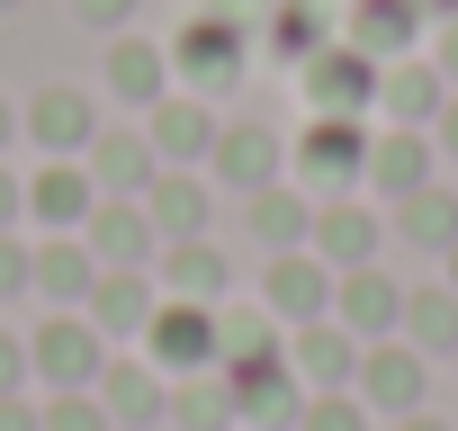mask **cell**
<instances>
[{
  "label": "cell",
  "instance_id": "6da1fadb",
  "mask_svg": "<svg viewBox=\"0 0 458 431\" xmlns=\"http://www.w3.org/2000/svg\"><path fill=\"white\" fill-rule=\"evenodd\" d=\"M28 368L46 377V395H72V386H99L108 342L90 333V315H46V324L28 333Z\"/></svg>",
  "mask_w": 458,
  "mask_h": 431
},
{
  "label": "cell",
  "instance_id": "7a4b0ae2",
  "mask_svg": "<svg viewBox=\"0 0 458 431\" xmlns=\"http://www.w3.org/2000/svg\"><path fill=\"white\" fill-rule=\"evenodd\" d=\"M81 243H90V261H99V270H153V261H162V234H153L144 198H90Z\"/></svg>",
  "mask_w": 458,
  "mask_h": 431
},
{
  "label": "cell",
  "instance_id": "3957f363",
  "mask_svg": "<svg viewBox=\"0 0 458 431\" xmlns=\"http://www.w3.org/2000/svg\"><path fill=\"white\" fill-rule=\"evenodd\" d=\"M225 386H234V422H252V431H297V413H306V377L288 368V351L225 368Z\"/></svg>",
  "mask_w": 458,
  "mask_h": 431
},
{
  "label": "cell",
  "instance_id": "277c9868",
  "mask_svg": "<svg viewBox=\"0 0 458 431\" xmlns=\"http://www.w3.org/2000/svg\"><path fill=\"white\" fill-rule=\"evenodd\" d=\"M333 324H342V333H360V342H386V333H404V288H395L377 261L333 270Z\"/></svg>",
  "mask_w": 458,
  "mask_h": 431
},
{
  "label": "cell",
  "instance_id": "5b68a950",
  "mask_svg": "<svg viewBox=\"0 0 458 431\" xmlns=\"http://www.w3.org/2000/svg\"><path fill=\"white\" fill-rule=\"evenodd\" d=\"M351 386H360V404H369V413H386V422H395V413H422L431 368H422V351H413V342H369Z\"/></svg>",
  "mask_w": 458,
  "mask_h": 431
},
{
  "label": "cell",
  "instance_id": "8992f818",
  "mask_svg": "<svg viewBox=\"0 0 458 431\" xmlns=\"http://www.w3.org/2000/svg\"><path fill=\"white\" fill-rule=\"evenodd\" d=\"M144 351L153 368H216V306H189V297H162L153 324H144Z\"/></svg>",
  "mask_w": 458,
  "mask_h": 431
},
{
  "label": "cell",
  "instance_id": "52a82bcc",
  "mask_svg": "<svg viewBox=\"0 0 458 431\" xmlns=\"http://www.w3.org/2000/svg\"><path fill=\"white\" fill-rule=\"evenodd\" d=\"M306 99H315V117H360L377 99V63L360 46H324V55H306Z\"/></svg>",
  "mask_w": 458,
  "mask_h": 431
},
{
  "label": "cell",
  "instance_id": "ba28073f",
  "mask_svg": "<svg viewBox=\"0 0 458 431\" xmlns=\"http://www.w3.org/2000/svg\"><path fill=\"white\" fill-rule=\"evenodd\" d=\"M369 171V135H360V117H315L306 135H297V180H315V189H351Z\"/></svg>",
  "mask_w": 458,
  "mask_h": 431
},
{
  "label": "cell",
  "instance_id": "9c48e42d",
  "mask_svg": "<svg viewBox=\"0 0 458 431\" xmlns=\"http://www.w3.org/2000/svg\"><path fill=\"white\" fill-rule=\"evenodd\" d=\"M81 171H90L99 198H144L153 171H162V153H153V135H126V126L108 135V126H99V135L81 144Z\"/></svg>",
  "mask_w": 458,
  "mask_h": 431
},
{
  "label": "cell",
  "instance_id": "30bf717a",
  "mask_svg": "<svg viewBox=\"0 0 458 431\" xmlns=\"http://www.w3.org/2000/svg\"><path fill=\"white\" fill-rule=\"evenodd\" d=\"M153 279L144 270H99L90 279V297H81V315H90V333L99 342H144V324H153Z\"/></svg>",
  "mask_w": 458,
  "mask_h": 431
},
{
  "label": "cell",
  "instance_id": "8fae6325",
  "mask_svg": "<svg viewBox=\"0 0 458 431\" xmlns=\"http://www.w3.org/2000/svg\"><path fill=\"white\" fill-rule=\"evenodd\" d=\"M288 368L306 377V395H342V386L360 377V333H342L333 315H315V324H297V342H288Z\"/></svg>",
  "mask_w": 458,
  "mask_h": 431
},
{
  "label": "cell",
  "instance_id": "7c38bea8",
  "mask_svg": "<svg viewBox=\"0 0 458 431\" xmlns=\"http://www.w3.org/2000/svg\"><path fill=\"white\" fill-rule=\"evenodd\" d=\"M261 306L288 315V324H315V315H333V270H324L315 252H270V270H261Z\"/></svg>",
  "mask_w": 458,
  "mask_h": 431
},
{
  "label": "cell",
  "instance_id": "4fadbf2b",
  "mask_svg": "<svg viewBox=\"0 0 458 431\" xmlns=\"http://www.w3.org/2000/svg\"><path fill=\"white\" fill-rule=\"evenodd\" d=\"M243 19H225V10H207V19H189L180 37H171V63L189 72V81H234L243 72Z\"/></svg>",
  "mask_w": 458,
  "mask_h": 431
},
{
  "label": "cell",
  "instance_id": "5bb4252c",
  "mask_svg": "<svg viewBox=\"0 0 458 431\" xmlns=\"http://www.w3.org/2000/svg\"><path fill=\"white\" fill-rule=\"evenodd\" d=\"M19 126H28V135H37L55 162H72V153L99 135V108H90V90L55 81V90H37V99H28V117H19Z\"/></svg>",
  "mask_w": 458,
  "mask_h": 431
},
{
  "label": "cell",
  "instance_id": "9a60e30c",
  "mask_svg": "<svg viewBox=\"0 0 458 431\" xmlns=\"http://www.w3.org/2000/svg\"><path fill=\"white\" fill-rule=\"evenodd\" d=\"M90 279H99L90 243H81V234H46V243H37V270H28V297H46L55 315H72V306L90 297Z\"/></svg>",
  "mask_w": 458,
  "mask_h": 431
},
{
  "label": "cell",
  "instance_id": "2e32d148",
  "mask_svg": "<svg viewBox=\"0 0 458 431\" xmlns=\"http://www.w3.org/2000/svg\"><path fill=\"white\" fill-rule=\"evenodd\" d=\"M207 162H216V180H225V189H243V198H252V189H270V180L288 171V144H279L270 126H225Z\"/></svg>",
  "mask_w": 458,
  "mask_h": 431
},
{
  "label": "cell",
  "instance_id": "e0dca14e",
  "mask_svg": "<svg viewBox=\"0 0 458 431\" xmlns=\"http://www.w3.org/2000/svg\"><path fill=\"white\" fill-rule=\"evenodd\" d=\"M377 234H386V225H377L369 207H351V198H324L306 243H315V261H324V270H360V261H377Z\"/></svg>",
  "mask_w": 458,
  "mask_h": 431
},
{
  "label": "cell",
  "instance_id": "ac0fdd59",
  "mask_svg": "<svg viewBox=\"0 0 458 431\" xmlns=\"http://www.w3.org/2000/svg\"><path fill=\"white\" fill-rule=\"evenodd\" d=\"M431 153H440V144H431L422 126H386V135L369 144V171H360V180H369L377 198H413V189L431 180Z\"/></svg>",
  "mask_w": 458,
  "mask_h": 431
},
{
  "label": "cell",
  "instance_id": "d6986e66",
  "mask_svg": "<svg viewBox=\"0 0 458 431\" xmlns=\"http://www.w3.org/2000/svg\"><path fill=\"white\" fill-rule=\"evenodd\" d=\"M225 288H234V270H225V252H216L207 234H189V243H162V297L225 306Z\"/></svg>",
  "mask_w": 458,
  "mask_h": 431
},
{
  "label": "cell",
  "instance_id": "ffe728a7",
  "mask_svg": "<svg viewBox=\"0 0 458 431\" xmlns=\"http://www.w3.org/2000/svg\"><path fill=\"white\" fill-rule=\"evenodd\" d=\"M144 135H153L162 171H189V162H207V153H216V135H225V126H216L198 99H153V126H144Z\"/></svg>",
  "mask_w": 458,
  "mask_h": 431
},
{
  "label": "cell",
  "instance_id": "44dd1931",
  "mask_svg": "<svg viewBox=\"0 0 458 431\" xmlns=\"http://www.w3.org/2000/svg\"><path fill=\"white\" fill-rule=\"evenodd\" d=\"M99 404H108V422H117V431H153L171 395H162L153 359H108V368H99Z\"/></svg>",
  "mask_w": 458,
  "mask_h": 431
},
{
  "label": "cell",
  "instance_id": "7402d4cb",
  "mask_svg": "<svg viewBox=\"0 0 458 431\" xmlns=\"http://www.w3.org/2000/svg\"><path fill=\"white\" fill-rule=\"evenodd\" d=\"M19 198H28V216H46L55 234H81V216H90V198H99V189H90V171H81V162H46L37 180H19Z\"/></svg>",
  "mask_w": 458,
  "mask_h": 431
},
{
  "label": "cell",
  "instance_id": "603a6c76",
  "mask_svg": "<svg viewBox=\"0 0 458 431\" xmlns=\"http://www.w3.org/2000/svg\"><path fill=\"white\" fill-rule=\"evenodd\" d=\"M144 216H153V234H162V243H189V234H207V180H198V171H153V189H144Z\"/></svg>",
  "mask_w": 458,
  "mask_h": 431
},
{
  "label": "cell",
  "instance_id": "cb8c5ba5",
  "mask_svg": "<svg viewBox=\"0 0 458 431\" xmlns=\"http://www.w3.org/2000/svg\"><path fill=\"white\" fill-rule=\"evenodd\" d=\"M171 431H234V386H225V368H189L162 404Z\"/></svg>",
  "mask_w": 458,
  "mask_h": 431
},
{
  "label": "cell",
  "instance_id": "d4e9b609",
  "mask_svg": "<svg viewBox=\"0 0 458 431\" xmlns=\"http://www.w3.org/2000/svg\"><path fill=\"white\" fill-rule=\"evenodd\" d=\"M440 63H377V108L395 117V126H431L440 117Z\"/></svg>",
  "mask_w": 458,
  "mask_h": 431
},
{
  "label": "cell",
  "instance_id": "484cf974",
  "mask_svg": "<svg viewBox=\"0 0 458 431\" xmlns=\"http://www.w3.org/2000/svg\"><path fill=\"white\" fill-rule=\"evenodd\" d=\"M386 234H404L413 252H449V243H458V198H449L440 180H422L413 198H395V225H386Z\"/></svg>",
  "mask_w": 458,
  "mask_h": 431
},
{
  "label": "cell",
  "instance_id": "4316f807",
  "mask_svg": "<svg viewBox=\"0 0 458 431\" xmlns=\"http://www.w3.org/2000/svg\"><path fill=\"white\" fill-rule=\"evenodd\" d=\"M413 28H422V0H360V10H351V46L369 63H395L413 46Z\"/></svg>",
  "mask_w": 458,
  "mask_h": 431
},
{
  "label": "cell",
  "instance_id": "83f0119b",
  "mask_svg": "<svg viewBox=\"0 0 458 431\" xmlns=\"http://www.w3.org/2000/svg\"><path fill=\"white\" fill-rule=\"evenodd\" d=\"M404 342L422 359H458V288H404Z\"/></svg>",
  "mask_w": 458,
  "mask_h": 431
},
{
  "label": "cell",
  "instance_id": "f1b7e54d",
  "mask_svg": "<svg viewBox=\"0 0 458 431\" xmlns=\"http://www.w3.org/2000/svg\"><path fill=\"white\" fill-rule=\"evenodd\" d=\"M162 72H171V55H162V46H144V37H126V28L108 37V90H117V99L153 108V99H162Z\"/></svg>",
  "mask_w": 458,
  "mask_h": 431
},
{
  "label": "cell",
  "instance_id": "f546056e",
  "mask_svg": "<svg viewBox=\"0 0 458 431\" xmlns=\"http://www.w3.org/2000/svg\"><path fill=\"white\" fill-rule=\"evenodd\" d=\"M252 234H261L270 252H306V234H315V207H306L288 180H270V189H252Z\"/></svg>",
  "mask_w": 458,
  "mask_h": 431
},
{
  "label": "cell",
  "instance_id": "4dcf8cb0",
  "mask_svg": "<svg viewBox=\"0 0 458 431\" xmlns=\"http://www.w3.org/2000/svg\"><path fill=\"white\" fill-rule=\"evenodd\" d=\"M243 359H279V333H270V306H216V368H243Z\"/></svg>",
  "mask_w": 458,
  "mask_h": 431
},
{
  "label": "cell",
  "instance_id": "1f68e13d",
  "mask_svg": "<svg viewBox=\"0 0 458 431\" xmlns=\"http://www.w3.org/2000/svg\"><path fill=\"white\" fill-rule=\"evenodd\" d=\"M270 55H288V63L324 55V10H315V0H279V10H270Z\"/></svg>",
  "mask_w": 458,
  "mask_h": 431
},
{
  "label": "cell",
  "instance_id": "d6a6232c",
  "mask_svg": "<svg viewBox=\"0 0 458 431\" xmlns=\"http://www.w3.org/2000/svg\"><path fill=\"white\" fill-rule=\"evenodd\" d=\"M37 413H46V431H117V422H108V404H99L90 386H72V395H46Z\"/></svg>",
  "mask_w": 458,
  "mask_h": 431
},
{
  "label": "cell",
  "instance_id": "836d02e7",
  "mask_svg": "<svg viewBox=\"0 0 458 431\" xmlns=\"http://www.w3.org/2000/svg\"><path fill=\"white\" fill-rule=\"evenodd\" d=\"M297 431H369V404H360L351 386H342V395H306Z\"/></svg>",
  "mask_w": 458,
  "mask_h": 431
},
{
  "label": "cell",
  "instance_id": "e575fe53",
  "mask_svg": "<svg viewBox=\"0 0 458 431\" xmlns=\"http://www.w3.org/2000/svg\"><path fill=\"white\" fill-rule=\"evenodd\" d=\"M28 270H37V252L19 234H0V297H28Z\"/></svg>",
  "mask_w": 458,
  "mask_h": 431
},
{
  "label": "cell",
  "instance_id": "d590c367",
  "mask_svg": "<svg viewBox=\"0 0 458 431\" xmlns=\"http://www.w3.org/2000/svg\"><path fill=\"white\" fill-rule=\"evenodd\" d=\"M28 377H37V368H28V342L0 333V395H28Z\"/></svg>",
  "mask_w": 458,
  "mask_h": 431
},
{
  "label": "cell",
  "instance_id": "8d00e7d4",
  "mask_svg": "<svg viewBox=\"0 0 458 431\" xmlns=\"http://www.w3.org/2000/svg\"><path fill=\"white\" fill-rule=\"evenodd\" d=\"M72 10H81V19H90V28H108V37H117V28H126V19H135V0H72Z\"/></svg>",
  "mask_w": 458,
  "mask_h": 431
},
{
  "label": "cell",
  "instance_id": "74e56055",
  "mask_svg": "<svg viewBox=\"0 0 458 431\" xmlns=\"http://www.w3.org/2000/svg\"><path fill=\"white\" fill-rule=\"evenodd\" d=\"M0 431H46V413L28 395H0Z\"/></svg>",
  "mask_w": 458,
  "mask_h": 431
},
{
  "label": "cell",
  "instance_id": "f35d334b",
  "mask_svg": "<svg viewBox=\"0 0 458 431\" xmlns=\"http://www.w3.org/2000/svg\"><path fill=\"white\" fill-rule=\"evenodd\" d=\"M431 144H440V153H458V90L440 99V117H431Z\"/></svg>",
  "mask_w": 458,
  "mask_h": 431
},
{
  "label": "cell",
  "instance_id": "ab89813d",
  "mask_svg": "<svg viewBox=\"0 0 458 431\" xmlns=\"http://www.w3.org/2000/svg\"><path fill=\"white\" fill-rule=\"evenodd\" d=\"M19 216H28V198H19V180H10V171H0V234H10Z\"/></svg>",
  "mask_w": 458,
  "mask_h": 431
},
{
  "label": "cell",
  "instance_id": "60d3db41",
  "mask_svg": "<svg viewBox=\"0 0 458 431\" xmlns=\"http://www.w3.org/2000/svg\"><path fill=\"white\" fill-rule=\"evenodd\" d=\"M440 81H458V19L440 28Z\"/></svg>",
  "mask_w": 458,
  "mask_h": 431
},
{
  "label": "cell",
  "instance_id": "b9f144b4",
  "mask_svg": "<svg viewBox=\"0 0 458 431\" xmlns=\"http://www.w3.org/2000/svg\"><path fill=\"white\" fill-rule=\"evenodd\" d=\"M395 431H449V422H431V413H395Z\"/></svg>",
  "mask_w": 458,
  "mask_h": 431
},
{
  "label": "cell",
  "instance_id": "7bdbcfd3",
  "mask_svg": "<svg viewBox=\"0 0 458 431\" xmlns=\"http://www.w3.org/2000/svg\"><path fill=\"white\" fill-rule=\"evenodd\" d=\"M10 135H19V117H10V99H0V153H10Z\"/></svg>",
  "mask_w": 458,
  "mask_h": 431
},
{
  "label": "cell",
  "instance_id": "ee69618b",
  "mask_svg": "<svg viewBox=\"0 0 458 431\" xmlns=\"http://www.w3.org/2000/svg\"><path fill=\"white\" fill-rule=\"evenodd\" d=\"M422 10H440V19H458V0H422Z\"/></svg>",
  "mask_w": 458,
  "mask_h": 431
},
{
  "label": "cell",
  "instance_id": "f6af8a7d",
  "mask_svg": "<svg viewBox=\"0 0 458 431\" xmlns=\"http://www.w3.org/2000/svg\"><path fill=\"white\" fill-rule=\"evenodd\" d=\"M449 288H458V243H449Z\"/></svg>",
  "mask_w": 458,
  "mask_h": 431
},
{
  "label": "cell",
  "instance_id": "bcb514c9",
  "mask_svg": "<svg viewBox=\"0 0 458 431\" xmlns=\"http://www.w3.org/2000/svg\"><path fill=\"white\" fill-rule=\"evenodd\" d=\"M0 10H19V0H0Z\"/></svg>",
  "mask_w": 458,
  "mask_h": 431
},
{
  "label": "cell",
  "instance_id": "7dc6e473",
  "mask_svg": "<svg viewBox=\"0 0 458 431\" xmlns=\"http://www.w3.org/2000/svg\"><path fill=\"white\" fill-rule=\"evenodd\" d=\"M234 431H243V422H234Z\"/></svg>",
  "mask_w": 458,
  "mask_h": 431
}]
</instances>
